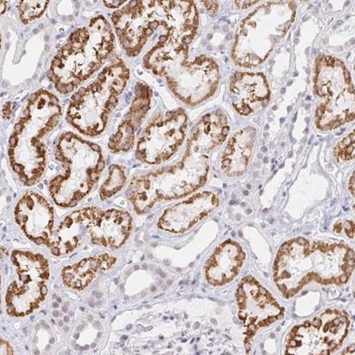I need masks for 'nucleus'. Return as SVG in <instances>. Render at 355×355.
Segmentation results:
<instances>
[{
  "label": "nucleus",
  "instance_id": "f257e3e1",
  "mask_svg": "<svg viewBox=\"0 0 355 355\" xmlns=\"http://www.w3.org/2000/svg\"><path fill=\"white\" fill-rule=\"evenodd\" d=\"M228 132L227 119L222 112L205 114L191 130L186 153L178 164L132 180L127 196L135 211L146 214L157 202L183 198L202 187L209 174L207 154L223 144Z\"/></svg>",
  "mask_w": 355,
  "mask_h": 355
},
{
  "label": "nucleus",
  "instance_id": "f03ea898",
  "mask_svg": "<svg viewBox=\"0 0 355 355\" xmlns=\"http://www.w3.org/2000/svg\"><path fill=\"white\" fill-rule=\"evenodd\" d=\"M112 20L130 57L139 55L149 43L153 48L167 42L190 44L198 27L193 1H130L116 11Z\"/></svg>",
  "mask_w": 355,
  "mask_h": 355
},
{
  "label": "nucleus",
  "instance_id": "7ed1b4c3",
  "mask_svg": "<svg viewBox=\"0 0 355 355\" xmlns=\"http://www.w3.org/2000/svg\"><path fill=\"white\" fill-rule=\"evenodd\" d=\"M354 270V252L349 247L300 237L280 247L273 280L282 295L291 298L312 282L342 286L349 282Z\"/></svg>",
  "mask_w": 355,
  "mask_h": 355
},
{
  "label": "nucleus",
  "instance_id": "20e7f679",
  "mask_svg": "<svg viewBox=\"0 0 355 355\" xmlns=\"http://www.w3.org/2000/svg\"><path fill=\"white\" fill-rule=\"evenodd\" d=\"M62 116V107L49 91L35 93L9 140L8 155L13 171L25 186L38 183L46 169L44 139L51 132Z\"/></svg>",
  "mask_w": 355,
  "mask_h": 355
},
{
  "label": "nucleus",
  "instance_id": "39448f33",
  "mask_svg": "<svg viewBox=\"0 0 355 355\" xmlns=\"http://www.w3.org/2000/svg\"><path fill=\"white\" fill-rule=\"evenodd\" d=\"M144 65L153 73L165 77L172 92L191 107L209 99L218 87L216 62L205 55L191 60L189 44L180 42L155 46L144 57Z\"/></svg>",
  "mask_w": 355,
  "mask_h": 355
},
{
  "label": "nucleus",
  "instance_id": "423d86ee",
  "mask_svg": "<svg viewBox=\"0 0 355 355\" xmlns=\"http://www.w3.org/2000/svg\"><path fill=\"white\" fill-rule=\"evenodd\" d=\"M114 46L111 25L98 16L72 33L58 51L49 71L51 83L62 94L71 92L102 67Z\"/></svg>",
  "mask_w": 355,
  "mask_h": 355
},
{
  "label": "nucleus",
  "instance_id": "0eeeda50",
  "mask_svg": "<svg viewBox=\"0 0 355 355\" xmlns=\"http://www.w3.org/2000/svg\"><path fill=\"white\" fill-rule=\"evenodd\" d=\"M55 157L64 173L51 180V198L58 207H76L101 177L105 167L101 148L74 133L65 132L58 139Z\"/></svg>",
  "mask_w": 355,
  "mask_h": 355
},
{
  "label": "nucleus",
  "instance_id": "6e6552de",
  "mask_svg": "<svg viewBox=\"0 0 355 355\" xmlns=\"http://www.w3.org/2000/svg\"><path fill=\"white\" fill-rule=\"evenodd\" d=\"M128 79L130 70L127 65L121 58H116L95 81L72 96L67 121L87 137L101 135Z\"/></svg>",
  "mask_w": 355,
  "mask_h": 355
},
{
  "label": "nucleus",
  "instance_id": "1a4fd4ad",
  "mask_svg": "<svg viewBox=\"0 0 355 355\" xmlns=\"http://www.w3.org/2000/svg\"><path fill=\"white\" fill-rule=\"evenodd\" d=\"M294 3H266L243 21L238 30L233 58L241 67L259 65L270 55L293 23Z\"/></svg>",
  "mask_w": 355,
  "mask_h": 355
},
{
  "label": "nucleus",
  "instance_id": "9d476101",
  "mask_svg": "<svg viewBox=\"0 0 355 355\" xmlns=\"http://www.w3.org/2000/svg\"><path fill=\"white\" fill-rule=\"evenodd\" d=\"M315 90L324 102L317 110V127L331 130L354 120V92L349 70L331 57L318 60Z\"/></svg>",
  "mask_w": 355,
  "mask_h": 355
},
{
  "label": "nucleus",
  "instance_id": "9b49d317",
  "mask_svg": "<svg viewBox=\"0 0 355 355\" xmlns=\"http://www.w3.org/2000/svg\"><path fill=\"white\" fill-rule=\"evenodd\" d=\"M349 318L343 311L326 310L310 321L298 324L287 336L286 354H333L347 338Z\"/></svg>",
  "mask_w": 355,
  "mask_h": 355
},
{
  "label": "nucleus",
  "instance_id": "f8f14e48",
  "mask_svg": "<svg viewBox=\"0 0 355 355\" xmlns=\"http://www.w3.org/2000/svg\"><path fill=\"white\" fill-rule=\"evenodd\" d=\"M12 261L18 280L7 291L6 310L11 316L23 317L31 314L46 298L50 268L43 256L30 252H14Z\"/></svg>",
  "mask_w": 355,
  "mask_h": 355
},
{
  "label": "nucleus",
  "instance_id": "ddd939ff",
  "mask_svg": "<svg viewBox=\"0 0 355 355\" xmlns=\"http://www.w3.org/2000/svg\"><path fill=\"white\" fill-rule=\"evenodd\" d=\"M187 121L182 109L160 114L140 137L137 158L147 164H159L171 158L186 137Z\"/></svg>",
  "mask_w": 355,
  "mask_h": 355
},
{
  "label": "nucleus",
  "instance_id": "4468645a",
  "mask_svg": "<svg viewBox=\"0 0 355 355\" xmlns=\"http://www.w3.org/2000/svg\"><path fill=\"white\" fill-rule=\"evenodd\" d=\"M236 296L239 318L246 334L245 345L250 350L257 331L277 321L284 315V309L272 294L252 277L242 280Z\"/></svg>",
  "mask_w": 355,
  "mask_h": 355
},
{
  "label": "nucleus",
  "instance_id": "2eb2a0df",
  "mask_svg": "<svg viewBox=\"0 0 355 355\" xmlns=\"http://www.w3.org/2000/svg\"><path fill=\"white\" fill-rule=\"evenodd\" d=\"M77 211L86 233L96 245L116 249L125 244L132 232V216L125 210L86 207Z\"/></svg>",
  "mask_w": 355,
  "mask_h": 355
},
{
  "label": "nucleus",
  "instance_id": "dca6fc26",
  "mask_svg": "<svg viewBox=\"0 0 355 355\" xmlns=\"http://www.w3.org/2000/svg\"><path fill=\"white\" fill-rule=\"evenodd\" d=\"M15 218L26 236L38 245H48L53 237V209L46 198L28 191L16 205Z\"/></svg>",
  "mask_w": 355,
  "mask_h": 355
},
{
  "label": "nucleus",
  "instance_id": "f3484780",
  "mask_svg": "<svg viewBox=\"0 0 355 355\" xmlns=\"http://www.w3.org/2000/svg\"><path fill=\"white\" fill-rule=\"evenodd\" d=\"M219 205V198L210 191L193 195L166 210L159 219L158 227L172 233H184L211 214Z\"/></svg>",
  "mask_w": 355,
  "mask_h": 355
},
{
  "label": "nucleus",
  "instance_id": "a211bd4d",
  "mask_svg": "<svg viewBox=\"0 0 355 355\" xmlns=\"http://www.w3.org/2000/svg\"><path fill=\"white\" fill-rule=\"evenodd\" d=\"M233 106L243 116L265 108L270 100V88L265 76L257 73H237L230 85Z\"/></svg>",
  "mask_w": 355,
  "mask_h": 355
},
{
  "label": "nucleus",
  "instance_id": "6ab92c4d",
  "mask_svg": "<svg viewBox=\"0 0 355 355\" xmlns=\"http://www.w3.org/2000/svg\"><path fill=\"white\" fill-rule=\"evenodd\" d=\"M151 96L153 91L146 84H137L135 99L130 111L123 116L116 132L110 139L108 146L112 153H119L132 148L137 128L141 125L150 108Z\"/></svg>",
  "mask_w": 355,
  "mask_h": 355
},
{
  "label": "nucleus",
  "instance_id": "aec40b11",
  "mask_svg": "<svg viewBox=\"0 0 355 355\" xmlns=\"http://www.w3.org/2000/svg\"><path fill=\"white\" fill-rule=\"evenodd\" d=\"M245 261V253L236 242L222 243L205 263V272L211 286H221L232 282L239 275Z\"/></svg>",
  "mask_w": 355,
  "mask_h": 355
},
{
  "label": "nucleus",
  "instance_id": "412c9836",
  "mask_svg": "<svg viewBox=\"0 0 355 355\" xmlns=\"http://www.w3.org/2000/svg\"><path fill=\"white\" fill-rule=\"evenodd\" d=\"M257 130L246 128L229 140L221 157V167L229 177H239L246 171L254 151Z\"/></svg>",
  "mask_w": 355,
  "mask_h": 355
},
{
  "label": "nucleus",
  "instance_id": "4be33fe9",
  "mask_svg": "<svg viewBox=\"0 0 355 355\" xmlns=\"http://www.w3.org/2000/svg\"><path fill=\"white\" fill-rule=\"evenodd\" d=\"M116 261V257L109 254L84 259L76 265L64 268L62 273V282L69 288L83 291L95 279L98 272L110 270Z\"/></svg>",
  "mask_w": 355,
  "mask_h": 355
},
{
  "label": "nucleus",
  "instance_id": "5701e85b",
  "mask_svg": "<svg viewBox=\"0 0 355 355\" xmlns=\"http://www.w3.org/2000/svg\"><path fill=\"white\" fill-rule=\"evenodd\" d=\"M86 229L84 227L78 211L72 212L58 226L55 234H53L51 241L46 245L53 256H64L73 251L80 245Z\"/></svg>",
  "mask_w": 355,
  "mask_h": 355
},
{
  "label": "nucleus",
  "instance_id": "b1692460",
  "mask_svg": "<svg viewBox=\"0 0 355 355\" xmlns=\"http://www.w3.org/2000/svg\"><path fill=\"white\" fill-rule=\"evenodd\" d=\"M127 178H125V171L121 166L113 165L110 167L109 178L103 184L100 196L102 200H107L116 195L123 187L125 186Z\"/></svg>",
  "mask_w": 355,
  "mask_h": 355
},
{
  "label": "nucleus",
  "instance_id": "393cba45",
  "mask_svg": "<svg viewBox=\"0 0 355 355\" xmlns=\"http://www.w3.org/2000/svg\"><path fill=\"white\" fill-rule=\"evenodd\" d=\"M49 1H22L18 6L20 19L23 23L32 22L42 15L48 7Z\"/></svg>",
  "mask_w": 355,
  "mask_h": 355
},
{
  "label": "nucleus",
  "instance_id": "a878e982",
  "mask_svg": "<svg viewBox=\"0 0 355 355\" xmlns=\"http://www.w3.org/2000/svg\"><path fill=\"white\" fill-rule=\"evenodd\" d=\"M335 156L340 162H347L354 158V132L343 139L335 148Z\"/></svg>",
  "mask_w": 355,
  "mask_h": 355
},
{
  "label": "nucleus",
  "instance_id": "bb28decb",
  "mask_svg": "<svg viewBox=\"0 0 355 355\" xmlns=\"http://www.w3.org/2000/svg\"><path fill=\"white\" fill-rule=\"evenodd\" d=\"M334 230H335V232L338 233V234H340V233H343V234L349 236V238H354V221L345 220V221L338 222V223L335 224V228H334Z\"/></svg>",
  "mask_w": 355,
  "mask_h": 355
},
{
  "label": "nucleus",
  "instance_id": "cd10ccee",
  "mask_svg": "<svg viewBox=\"0 0 355 355\" xmlns=\"http://www.w3.org/2000/svg\"><path fill=\"white\" fill-rule=\"evenodd\" d=\"M203 3L205 4L207 10L209 11L211 15H214V13H216L217 9H218V4H217L216 1H203Z\"/></svg>",
  "mask_w": 355,
  "mask_h": 355
},
{
  "label": "nucleus",
  "instance_id": "c85d7f7f",
  "mask_svg": "<svg viewBox=\"0 0 355 355\" xmlns=\"http://www.w3.org/2000/svg\"><path fill=\"white\" fill-rule=\"evenodd\" d=\"M1 354H12L13 349L12 347H10L8 343L4 342L3 340H1Z\"/></svg>",
  "mask_w": 355,
  "mask_h": 355
},
{
  "label": "nucleus",
  "instance_id": "c756f323",
  "mask_svg": "<svg viewBox=\"0 0 355 355\" xmlns=\"http://www.w3.org/2000/svg\"><path fill=\"white\" fill-rule=\"evenodd\" d=\"M125 1H104V3L106 4V6L110 7V8H116V7L121 6V4L125 3Z\"/></svg>",
  "mask_w": 355,
  "mask_h": 355
},
{
  "label": "nucleus",
  "instance_id": "7c9ffc66",
  "mask_svg": "<svg viewBox=\"0 0 355 355\" xmlns=\"http://www.w3.org/2000/svg\"><path fill=\"white\" fill-rule=\"evenodd\" d=\"M349 191L354 197V174H352V179H350Z\"/></svg>",
  "mask_w": 355,
  "mask_h": 355
},
{
  "label": "nucleus",
  "instance_id": "2f4dec72",
  "mask_svg": "<svg viewBox=\"0 0 355 355\" xmlns=\"http://www.w3.org/2000/svg\"><path fill=\"white\" fill-rule=\"evenodd\" d=\"M343 354H354V345H352L349 349L345 350Z\"/></svg>",
  "mask_w": 355,
  "mask_h": 355
},
{
  "label": "nucleus",
  "instance_id": "473e14b6",
  "mask_svg": "<svg viewBox=\"0 0 355 355\" xmlns=\"http://www.w3.org/2000/svg\"><path fill=\"white\" fill-rule=\"evenodd\" d=\"M6 11V2L1 1V13H4Z\"/></svg>",
  "mask_w": 355,
  "mask_h": 355
}]
</instances>
